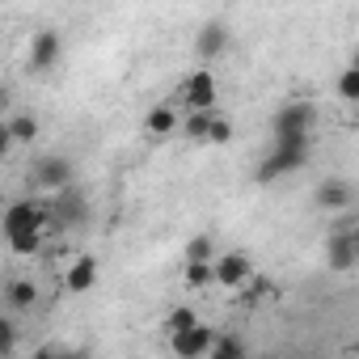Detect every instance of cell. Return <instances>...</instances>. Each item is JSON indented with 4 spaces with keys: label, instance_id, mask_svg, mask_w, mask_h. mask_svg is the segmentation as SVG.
Listing matches in <instances>:
<instances>
[{
    "label": "cell",
    "instance_id": "3957f363",
    "mask_svg": "<svg viewBox=\"0 0 359 359\" xmlns=\"http://www.w3.org/2000/svg\"><path fill=\"white\" fill-rule=\"evenodd\" d=\"M85 220H89V203L76 191V182L68 191L51 195V203H47V229H81Z\"/></svg>",
    "mask_w": 359,
    "mask_h": 359
},
{
    "label": "cell",
    "instance_id": "ba28073f",
    "mask_svg": "<svg viewBox=\"0 0 359 359\" xmlns=\"http://www.w3.org/2000/svg\"><path fill=\"white\" fill-rule=\"evenodd\" d=\"M60 60H64V34L51 30V26L34 30V39H30V68L34 72H51Z\"/></svg>",
    "mask_w": 359,
    "mask_h": 359
},
{
    "label": "cell",
    "instance_id": "7c38bea8",
    "mask_svg": "<svg viewBox=\"0 0 359 359\" xmlns=\"http://www.w3.org/2000/svg\"><path fill=\"white\" fill-rule=\"evenodd\" d=\"M224 47H229V26H224V22H208V26L195 34V51H199V60H203V64L220 60V55H224Z\"/></svg>",
    "mask_w": 359,
    "mask_h": 359
},
{
    "label": "cell",
    "instance_id": "d4e9b609",
    "mask_svg": "<svg viewBox=\"0 0 359 359\" xmlns=\"http://www.w3.org/2000/svg\"><path fill=\"white\" fill-rule=\"evenodd\" d=\"M229 140H233V123L216 114V118H212V127H208V144H229Z\"/></svg>",
    "mask_w": 359,
    "mask_h": 359
},
{
    "label": "cell",
    "instance_id": "9c48e42d",
    "mask_svg": "<svg viewBox=\"0 0 359 359\" xmlns=\"http://www.w3.org/2000/svg\"><path fill=\"white\" fill-rule=\"evenodd\" d=\"M250 279H254V262H250V254L233 250V254L212 258V283H220V287H241V283H250Z\"/></svg>",
    "mask_w": 359,
    "mask_h": 359
},
{
    "label": "cell",
    "instance_id": "8fae6325",
    "mask_svg": "<svg viewBox=\"0 0 359 359\" xmlns=\"http://www.w3.org/2000/svg\"><path fill=\"white\" fill-rule=\"evenodd\" d=\"M313 199H317L321 212H351V203H355V187L342 182V177H325V182L313 191Z\"/></svg>",
    "mask_w": 359,
    "mask_h": 359
},
{
    "label": "cell",
    "instance_id": "7a4b0ae2",
    "mask_svg": "<svg viewBox=\"0 0 359 359\" xmlns=\"http://www.w3.org/2000/svg\"><path fill=\"white\" fill-rule=\"evenodd\" d=\"M26 233H47V208L34 199L5 203V212H0V237H5V245L13 237H26Z\"/></svg>",
    "mask_w": 359,
    "mask_h": 359
},
{
    "label": "cell",
    "instance_id": "e0dca14e",
    "mask_svg": "<svg viewBox=\"0 0 359 359\" xmlns=\"http://www.w3.org/2000/svg\"><path fill=\"white\" fill-rule=\"evenodd\" d=\"M5 127H9V140H13V144H30V140H39V118H34L30 110L13 114Z\"/></svg>",
    "mask_w": 359,
    "mask_h": 359
},
{
    "label": "cell",
    "instance_id": "52a82bcc",
    "mask_svg": "<svg viewBox=\"0 0 359 359\" xmlns=\"http://www.w3.org/2000/svg\"><path fill=\"white\" fill-rule=\"evenodd\" d=\"M216 102H220V85H216L212 68H195V72L187 76V85H182V106H187V114L212 110Z\"/></svg>",
    "mask_w": 359,
    "mask_h": 359
},
{
    "label": "cell",
    "instance_id": "ac0fdd59",
    "mask_svg": "<svg viewBox=\"0 0 359 359\" xmlns=\"http://www.w3.org/2000/svg\"><path fill=\"white\" fill-rule=\"evenodd\" d=\"M18 342H22V330H18V321L0 313V359H13V355H18Z\"/></svg>",
    "mask_w": 359,
    "mask_h": 359
},
{
    "label": "cell",
    "instance_id": "4316f807",
    "mask_svg": "<svg viewBox=\"0 0 359 359\" xmlns=\"http://www.w3.org/2000/svg\"><path fill=\"white\" fill-rule=\"evenodd\" d=\"M9 148H13V140H9V127H5V123H0V156H5Z\"/></svg>",
    "mask_w": 359,
    "mask_h": 359
},
{
    "label": "cell",
    "instance_id": "83f0119b",
    "mask_svg": "<svg viewBox=\"0 0 359 359\" xmlns=\"http://www.w3.org/2000/svg\"><path fill=\"white\" fill-rule=\"evenodd\" d=\"M55 359H89V355H85V351H72V346H60Z\"/></svg>",
    "mask_w": 359,
    "mask_h": 359
},
{
    "label": "cell",
    "instance_id": "f546056e",
    "mask_svg": "<svg viewBox=\"0 0 359 359\" xmlns=\"http://www.w3.org/2000/svg\"><path fill=\"white\" fill-rule=\"evenodd\" d=\"M258 359H279V355H258Z\"/></svg>",
    "mask_w": 359,
    "mask_h": 359
},
{
    "label": "cell",
    "instance_id": "cb8c5ba5",
    "mask_svg": "<svg viewBox=\"0 0 359 359\" xmlns=\"http://www.w3.org/2000/svg\"><path fill=\"white\" fill-rule=\"evenodd\" d=\"M187 262H212V237H191Z\"/></svg>",
    "mask_w": 359,
    "mask_h": 359
},
{
    "label": "cell",
    "instance_id": "d6986e66",
    "mask_svg": "<svg viewBox=\"0 0 359 359\" xmlns=\"http://www.w3.org/2000/svg\"><path fill=\"white\" fill-rule=\"evenodd\" d=\"M191 325H199L195 304H177V309L165 317V334H182V330H191Z\"/></svg>",
    "mask_w": 359,
    "mask_h": 359
},
{
    "label": "cell",
    "instance_id": "9a60e30c",
    "mask_svg": "<svg viewBox=\"0 0 359 359\" xmlns=\"http://www.w3.org/2000/svg\"><path fill=\"white\" fill-rule=\"evenodd\" d=\"M144 131H148L152 140H169V135L177 131V110H173L169 102L152 106V110H148V118H144Z\"/></svg>",
    "mask_w": 359,
    "mask_h": 359
},
{
    "label": "cell",
    "instance_id": "277c9868",
    "mask_svg": "<svg viewBox=\"0 0 359 359\" xmlns=\"http://www.w3.org/2000/svg\"><path fill=\"white\" fill-rule=\"evenodd\" d=\"M304 161H309V148H292V144H275L262 161H258V169H254V177L262 187H271V182H279L283 173H296V169H304Z\"/></svg>",
    "mask_w": 359,
    "mask_h": 359
},
{
    "label": "cell",
    "instance_id": "6da1fadb",
    "mask_svg": "<svg viewBox=\"0 0 359 359\" xmlns=\"http://www.w3.org/2000/svg\"><path fill=\"white\" fill-rule=\"evenodd\" d=\"M313 127H317V106L313 102H283L271 118L275 144H292V148H309L313 144Z\"/></svg>",
    "mask_w": 359,
    "mask_h": 359
},
{
    "label": "cell",
    "instance_id": "4dcf8cb0",
    "mask_svg": "<svg viewBox=\"0 0 359 359\" xmlns=\"http://www.w3.org/2000/svg\"><path fill=\"white\" fill-rule=\"evenodd\" d=\"M317 359H325V355H317Z\"/></svg>",
    "mask_w": 359,
    "mask_h": 359
},
{
    "label": "cell",
    "instance_id": "8992f818",
    "mask_svg": "<svg viewBox=\"0 0 359 359\" xmlns=\"http://www.w3.org/2000/svg\"><path fill=\"white\" fill-rule=\"evenodd\" d=\"M34 182H39L47 195H60V191H68V187L76 182V169H72V161H68V156L47 152V156H39V161H34Z\"/></svg>",
    "mask_w": 359,
    "mask_h": 359
},
{
    "label": "cell",
    "instance_id": "484cf974",
    "mask_svg": "<svg viewBox=\"0 0 359 359\" xmlns=\"http://www.w3.org/2000/svg\"><path fill=\"white\" fill-rule=\"evenodd\" d=\"M55 355H60V346H55V342H43V346H39L30 359H55Z\"/></svg>",
    "mask_w": 359,
    "mask_h": 359
},
{
    "label": "cell",
    "instance_id": "5bb4252c",
    "mask_svg": "<svg viewBox=\"0 0 359 359\" xmlns=\"http://www.w3.org/2000/svg\"><path fill=\"white\" fill-rule=\"evenodd\" d=\"M5 304L13 309V313H30V309H39V283L34 279H9L5 283Z\"/></svg>",
    "mask_w": 359,
    "mask_h": 359
},
{
    "label": "cell",
    "instance_id": "603a6c76",
    "mask_svg": "<svg viewBox=\"0 0 359 359\" xmlns=\"http://www.w3.org/2000/svg\"><path fill=\"white\" fill-rule=\"evenodd\" d=\"M182 279H187V287H208L212 283V262H187Z\"/></svg>",
    "mask_w": 359,
    "mask_h": 359
},
{
    "label": "cell",
    "instance_id": "2e32d148",
    "mask_svg": "<svg viewBox=\"0 0 359 359\" xmlns=\"http://www.w3.org/2000/svg\"><path fill=\"white\" fill-rule=\"evenodd\" d=\"M208 355L212 359H245V338L233 334V330H224V334H216V342H212Z\"/></svg>",
    "mask_w": 359,
    "mask_h": 359
},
{
    "label": "cell",
    "instance_id": "ffe728a7",
    "mask_svg": "<svg viewBox=\"0 0 359 359\" xmlns=\"http://www.w3.org/2000/svg\"><path fill=\"white\" fill-rule=\"evenodd\" d=\"M212 118H216V110H199V114H187V118H182V131H187L191 140L208 144V127H212Z\"/></svg>",
    "mask_w": 359,
    "mask_h": 359
},
{
    "label": "cell",
    "instance_id": "30bf717a",
    "mask_svg": "<svg viewBox=\"0 0 359 359\" xmlns=\"http://www.w3.org/2000/svg\"><path fill=\"white\" fill-rule=\"evenodd\" d=\"M212 342H216V330L212 325H191V330H182V334H169V351L177 355V359H203L208 351H212Z\"/></svg>",
    "mask_w": 359,
    "mask_h": 359
},
{
    "label": "cell",
    "instance_id": "4fadbf2b",
    "mask_svg": "<svg viewBox=\"0 0 359 359\" xmlns=\"http://www.w3.org/2000/svg\"><path fill=\"white\" fill-rule=\"evenodd\" d=\"M93 283H97V258H93V254H81V258L64 271V287H68L72 296H85Z\"/></svg>",
    "mask_w": 359,
    "mask_h": 359
},
{
    "label": "cell",
    "instance_id": "f1b7e54d",
    "mask_svg": "<svg viewBox=\"0 0 359 359\" xmlns=\"http://www.w3.org/2000/svg\"><path fill=\"white\" fill-rule=\"evenodd\" d=\"M5 106H9V85L0 81V110H5Z\"/></svg>",
    "mask_w": 359,
    "mask_h": 359
},
{
    "label": "cell",
    "instance_id": "7402d4cb",
    "mask_svg": "<svg viewBox=\"0 0 359 359\" xmlns=\"http://www.w3.org/2000/svg\"><path fill=\"white\" fill-rule=\"evenodd\" d=\"M338 97H342V102H359V68H355V64L342 68V76H338Z\"/></svg>",
    "mask_w": 359,
    "mask_h": 359
},
{
    "label": "cell",
    "instance_id": "5b68a950",
    "mask_svg": "<svg viewBox=\"0 0 359 359\" xmlns=\"http://www.w3.org/2000/svg\"><path fill=\"white\" fill-rule=\"evenodd\" d=\"M325 262L334 271H351L359 262V237H355V220L346 216L330 237H325Z\"/></svg>",
    "mask_w": 359,
    "mask_h": 359
},
{
    "label": "cell",
    "instance_id": "44dd1931",
    "mask_svg": "<svg viewBox=\"0 0 359 359\" xmlns=\"http://www.w3.org/2000/svg\"><path fill=\"white\" fill-rule=\"evenodd\" d=\"M43 241H47V233H26V237H13L9 250H13L18 258H34V254L43 250Z\"/></svg>",
    "mask_w": 359,
    "mask_h": 359
}]
</instances>
